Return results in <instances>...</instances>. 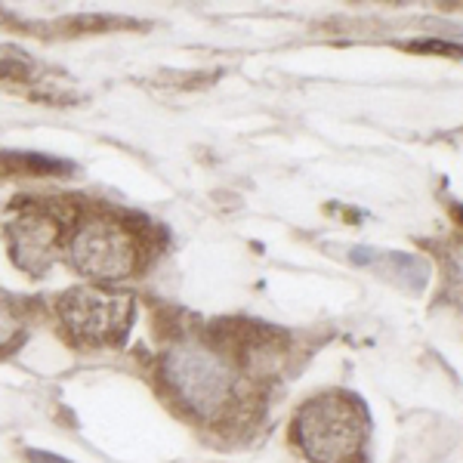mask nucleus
Instances as JSON below:
<instances>
[{
  "label": "nucleus",
  "mask_w": 463,
  "mask_h": 463,
  "mask_svg": "<svg viewBox=\"0 0 463 463\" xmlns=\"http://www.w3.org/2000/svg\"><path fill=\"white\" fill-rule=\"evenodd\" d=\"M297 436L312 463H358L364 445V417L346 395H321L303 408Z\"/></svg>",
  "instance_id": "nucleus-1"
},
{
  "label": "nucleus",
  "mask_w": 463,
  "mask_h": 463,
  "mask_svg": "<svg viewBox=\"0 0 463 463\" xmlns=\"http://www.w3.org/2000/svg\"><path fill=\"white\" fill-rule=\"evenodd\" d=\"M164 380L195 414L213 417L229 405L235 374L213 349L201 343H179L164 358Z\"/></svg>",
  "instance_id": "nucleus-2"
},
{
  "label": "nucleus",
  "mask_w": 463,
  "mask_h": 463,
  "mask_svg": "<svg viewBox=\"0 0 463 463\" xmlns=\"http://www.w3.org/2000/svg\"><path fill=\"white\" fill-rule=\"evenodd\" d=\"M74 266L96 281H118L133 272V241L111 220H90L78 229L71 244Z\"/></svg>",
  "instance_id": "nucleus-3"
},
{
  "label": "nucleus",
  "mask_w": 463,
  "mask_h": 463,
  "mask_svg": "<svg viewBox=\"0 0 463 463\" xmlns=\"http://www.w3.org/2000/svg\"><path fill=\"white\" fill-rule=\"evenodd\" d=\"M65 325L84 340H115L133 318V303L127 297H109L99 290H71L59 303Z\"/></svg>",
  "instance_id": "nucleus-4"
},
{
  "label": "nucleus",
  "mask_w": 463,
  "mask_h": 463,
  "mask_svg": "<svg viewBox=\"0 0 463 463\" xmlns=\"http://www.w3.org/2000/svg\"><path fill=\"white\" fill-rule=\"evenodd\" d=\"M56 244V226L43 216H28L13 226V257L28 272H41L50 263Z\"/></svg>",
  "instance_id": "nucleus-5"
},
{
  "label": "nucleus",
  "mask_w": 463,
  "mask_h": 463,
  "mask_svg": "<svg viewBox=\"0 0 463 463\" xmlns=\"http://www.w3.org/2000/svg\"><path fill=\"white\" fill-rule=\"evenodd\" d=\"M353 260H377L374 269H380L383 275H390L392 281H402V285H411L414 290H420L430 281V266L423 263L420 257H408V253H377L368 248L353 250Z\"/></svg>",
  "instance_id": "nucleus-6"
},
{
  "label": "nucleus",
  "mask_w": 463,
  "mask_h": 463,
  "mask_svg": "<svg viewBox=\"0 0 463 463\" xmlns=\"http://www.w3.org/2000/svg\"><path fill=\"white\" fill-rule=\"evenodd\" d=\"M16 334H19V316L10 306V300L0 294V346H6Z\"/></svg>",
  "instance_id": "nucleus-7"
},
{
  "label": "nucleus",
  "mask_w": 463,
  "mask_h": 463,
  "mask_svg": "<svg viewBox=\"0 0 463 463\" xmlns=\"http://www.w3.org/2000/svg\"><path fill=\"white\" fill-rule=\"evenodd\" d=\"M28 458H32V463H65V460L53 458V454H43V451H32Z\"/></svg>",
  "instance_id": "nucleus-8"
}]
</instances>
